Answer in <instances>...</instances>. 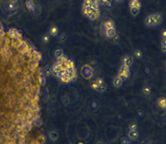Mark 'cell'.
I'll return each mask as SVG.
<instances>
[{"mask_svg": "<svg viewBox=\"0 0 166 144\" xmlns=\"http://www.w3.org/2000/svg\"><path fill=\"white\" fill-rule=\"evenodd\" d=\"M42 42H43L44 44H47L48 41H49V36L47 35V34H45V35L42 36Z\"/></svg>", "mask_w": 166, "mask_h": 144, "instance_id": "2e32d148", "label": "cell"}, {"mask_svg": "<svg viewBox=\"0 0 166 144\" xmlns=\"http://www.w3.org/2000/svg\"><path fill=\"white\" fill-rule=\"evenodd\" d=\"M158 103H159L160 107L163 109V108L165 107V98H161L159 99V101H158Z\"/></svg>", "mask_w": 166, "mask_h": 144, "instance_id": "e0dca14e", "label": "cell"}, {"mask_svg": "<svg viewBox=\"0 0 166 144\" xmlns=\"http://www.w3.org/2000/svg\"><path fill=\"white\" fill-rule=\"evenodd\" d=\"M103 34L107 38H110V37H113L116 36V31L115 28H109L107 30H103Z\"/></svg>", "mask_w": 166, "mask_h": 144, "instance_id": "8992f818", "label": "cell"}, {"mask_svg": "<svg viewBox=\"0 0 166 144\" xmlns=\"http://www.w3.org/2000/svg\"><path fill=\"white\" fill-rule=\"evenodd\" d=\"M117 2H121V1H123V0H116Z\"/></svg>", "mask_w": 166, "mask_h": 144, "instance_id": "484cf974", "label": "cell"}, {"mask_svg": "<svg viewBox=\"0 0 166 144\" xmlns=\"http://www.w3.org/2000/svg\"><path fill=\"white\" fill-rule=\"evenodd\" d=\"M132 63H133V59H132L131 56H125V57H123V60H122L123 66L130 68V67L132 65Z\"/></svg>", "mask_w": 166, "mask_h": 144, "instance_id": "5b68a950", "label": "cell"}, {"mask_svg": "<svg viewBox=\"0 0 166 144\" xmlns=\"http://www.w3.org/2000/svg\"><path fill=\"white\" fill-rule=\"evenodd\" d=\"M109 28H114V23L112 20H108L103 24V30H107Z\"/></svg>", "mask_w": 166, "mask_h": 144, "instance_id": "52a82bcc", "label": "cell"}, {"mask_svg": "<svg viewBox=\"0 0 166 144\" xmlns=\"http://www.w3.org/2000/svg\"><path fill=\"white\" fill-rule=\"evenodd\" d=\"M130 75H131L130 68H128V67H125V66H123V65L121 66L120 68V71H119L118 76L120 77L122 80H125V79H127L128 78H129Z\"/></svg>", "mask_w": 166, "mask_h": 144, "instance_id": "3957f363", "label": "cell"}, {"mask_svg": "<svg viewBox=\"0 0 166 144\" xmlns=\"http://www.w3.org/2000/svg\"><path fill=\"white\" fill-rule=\"evenodd\" d=\"M120 142H121V144H131V140L128 138H122Z\"/></svg>", "mask_w": 166, "mask_h": 144, "instance_id": "44dd1931", "label": "cell"}, {"mask_svg": "<svg viewBox=\"0 0 166 144\" xmlns=\"http://www.w3.org/2000/svg\"><path fill=\"white\" fill-rule=\"evenodd\" d=\"M68 101H70V99H68V96H64L63 98H62V102H63L64 105L68 104Z\"/></svg>", "mask_w": 166, "mask_h": 144, "instance_id": "7402d4cb", "label": "cell"}, {"mask_svg": "<svg viewBox=\"0 0 166 144\" xmlns=\"http://www.w3.org/2000/svg\"><path fill=\"white\" fill-rule=\"evenodd\" d=\"M148 144H151V143H148Z\"/></svg>", "mask_w": 166, "mask_h": 144, "instance_id": "4316f807", "label": "cell"}, {"mask_svg": "<svg viewBox=\"0 0 166 144\" xmlns=\"http://www.w3.org/2000/svg\"><path fill=\"white\" fill-rule=\"evenodd\" d=\"M62 56H64V55H63V51H62L61 49H58V50H56V52H55V57H57V59L61 57Z\"/></svg>", "mask_w": 166, "mask_h": 144, "instance_id": "9a60e30c", "label": "cell"}, {"mask_svg": "<svg viewBox=\"0 0 166 144\" xmlns=\"http://www.w3.org/2000/svg\"><path fill=\"white\" fill-rule=\"evenodd\" d=\"M82 74L85 78H90L92 75V69L90 66H85L82 68Z\"/></svg>", "mask_w": 166, "mask_h": 144, "instance_id": "277c9868", "label": "cell"}, {"mask_svg": "<svg viewBox=\"0 0 166 144\" xmlns=\"http://www.w3.org/2000/svg\"><path fill=\"white\" fill-rule=\"evenodd\" d=\"M9 2H11V3H15V4H17V2H18V0H9Z\"/></svg>", "mask_w": 166, "mask_h": 144, "instance_id": "d4e9b609", "label": "cell"}, {"mask_svg": "<svg viewBox=\"0 0 166 144\" xmlns=\"http://www.w3.org/2000/svg\"><path fill=\"white\" fill-rule=\"evenodd\" d=\"M26 7H27V9H29V11H31V12H35L36 7H35L34 2H33L32 0H26Z\"/></svg>", "mask_w": 166, "mask_h": 144, "instance_id": "ba28073f", "label": "cell"}, {"mask_svg": "<svg viewBox=\"0 0 166 144\" xmlns=\"http://www.w3.org/2000/svg\"><path fill=\"white\" fill-rule=\"evenodd\" d=\"M137 129V124H136V123H134V122L130 123V125H129L130 131H134V129Z\"/></svg>", "mask_w": 166, "mask_h": 144, "instance_id": "d6986e66", "label": "cell"}, {"mask_svg": "<svg viewBox=\"0 0 166 144\" xmlns=\"http://www.w3.org/2000/svg\"><path fill=\"white\" fill-rule=\"evenodd\" d=\"M83 12H84V14L87 16L88 18L91 20L97 19L99 18V16H100V10L99 9H83Z\"/></svg>", "mask_w": 166, "mask_h": 144, "instance_id": "7a4b0ae2", "label": "cell"}, {"mask_svg": "<svg viewBox=\"0 0 166 144\" xmlns=\"http://www.w3.org/2000/svg\"><path fill=\"white\" fill-rule=\"evenodd\" d=\"M134 55H135V57H137V59H141V57H142V52L141 50H136L135 52H134Z\"/></svg>", "mask_w": 166, "mask_h": 144, "instance_id": "ffe728a7", "label": "cell"}, {"mask_svg": "<svg viewBox=\"0 0 166 144\" xmlns=\"http://www.w3.org/2000/svg\"><path fill=\"white\" fill-rule=\"evenodd\" d=\"M122 79H120V77L117 76L115 78V79H113V85L115 86L116 88H120V86H121V84H122Z\"/></svg>", "mask_w": 166, "mask_h": 144, "instance_id": "7c38bea8", "label": "cell"}, {"mask_svg": "<svg viewBox=\"0 0 166 144\" xmlns=\"http://www.w3.org/2000/svg\"><path fill=\"white\" fill-rule=\"evenodd\" d=\"M130 7L131 8H133V7H137V8H140L141 7V3L140 1L138 0H130Z\"/></svg>", "mask_w": 166, "mask_h": 144, "instance_id": "9c48e42d", "label": "cell"}, {"mask_svg": "<svg viewBox=\"0 0 166 144\" xmlns=\"http://www.w3.org/2000/svg\"><path fill=\"white\" fill-rule=\"evenodd\" d=\"M106 2H107V0H98L99 4H103V5H104Z\"/></svg>", "mask_w": 166, "mask_h": 144, "instance_id": "603a6c76", "label": "cell"}, {"mask_svg": "<svg viewBox=\"0 0 166 144\" xmlns=\"http://www.w3.org/2000/svg\"><path fill=\"white\" fill-rule=\"evenodd\" d=\"M151 88L149 87V86H144V87H143V89H142V93L144 94V95H146V96L151 93Z\"/></svg>", "mask_w": 166, "mask_h": 144, "instance_id": "4fadbf2b", "label": "cell"}, {"mask_svg": "<svg viewBox=\"0 0 166 144\" xmlns=\"http://www.w3.org/2000/svg\"><path fill=\"white\" fill-rule=\"evenodd\" d=\"M138 1H140V0H138Z\"/></svg>", "mask_w": 166, "mask_h": 144, "instance_id": "83f0119b", "label": "cell"}, {"mask_svg": "<svg viewBox=\"0 0 166 144\" xmlns=\"http://www.w3.org/2000/svg\"><path fill=\"white\" fill-rule=\"evenodd\" d=\"M162 20V16H161V14L155 13L147 17L146 19H145V24H146L147 26L153 27V26H156L159 24H161Z\"/></svg>", "mask_w": 166, "mask_h": 144, "instance_id": "6da1fadb", "label": "cell"}, {"mask_svg": "<svg viewBox=\"0 0 166 144\" xmlns=\"http://www.w3.org/2000/svg\"><path fill=\"white\" fill-rule=\"evenodd\" d=\"M66 39V35H61L60 37V41H65Z\"/></svg>", "mask_w": 166, "mask_h": 144, "instance_id": "cb8c5ba5", "label": "cell"}, {"mask_svg": "<svg viewBox=\"0 0 166 144\" xmlns=\"http://www.w3.org/2000/svg\"><path fill=\"white\" fill-rule=\"evenodd\" d=\"M140 11V8H137V7H133V8H131V13L133 16H137L138 13Z\"/></svg>", "mask_w": 166, "mask_h": 144, "instance_id": "ac0fdd59", "label": "cell"}, {"mask_svg": "<svg viewBox=\"0 0 166 144\" xmlns=\"http://www.w3.org/2000/svg\"><path fill=\"white\" fill-rule=\"evenodd\" d=\"M128 135H129V137L131 138V140H137L138 137H139V133H138V131L136 129H134V131H129Z\"/></svg>", "mask_w": 166, "mask_h": 144, "instance_id": "30bf717a", "label": "cell"}, {"mask_svg": "<svg viewBox=\"0 0 166 144\" xmlns=\"http://www.w3.org/2000/svg\"><path fill=\"white\" fill-rule=\"evenodd\" d=\"M58 34H59V29H58L57 26H51L50 28H49V35H50L51 37H57Z\"/></svg>", "mask_w": 166, "mask_h": 144, "instance_id": "8fae6325", "label": "cell"}, {"mask_svg": "<svg viewBox=\"0 0 166 144\" xmlns=\"http://www.w3.org/2000/svg\"><path fill=\"white\" fill-rule=\"evenodd\" d=\"M49 137H50V139L52 140H56L58 139V133L56 131H50L49 132Z\"/></svg>", "mask_w": 166, "mask_h": 144, "instance_id": "5bb4252c", "label": "cell"}]
</instances>
